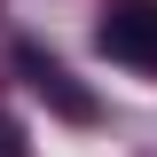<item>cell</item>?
Instances as JSON below:
<instances>
[{
	"label": "cell",
	"instance_id": "6da1fadb",
	"mask_svg": "<svg viewBox=\"0 0 157 157\" xmlns=\"http://www.w3.org/2000/svg\"><path fill=\"white\" fill-rule=\"evenodd\" d=\"M16 71H24V86H32V94L47 102L55 118H71V126H94V118H102V102L71 78V63H55L39 39H24V47H16Z\"/></svg>",
	"mask_w": 157,
	"mask_h": 157
},
{
	"label": "cell",
	"instance_id": "7a4b0ae2",
	"mask_svg": "<svg viewBox=\"0 0 157 157\" xmlns=\"http://www.w3.org/2000/svg\"><path fill=\"white\" fill-rule=\"evenodd\" d=\"M94 47L110 63H134V71H157V0H110L94 24Z\"/></svg>",
	"mask_w": 157,
	"mask_h": 157
},
{
	"label": "cell",
	"instance_id": "3957f363",
	"mask_svg": "<svg viewBox=\"0 0 157 157\" xmlns=\"http://www.w3.org/2000/svg\"><path fill=\"white\" fill-rule=\"evenodd\" d=\"M0 157H32V149H24V126H16L8 110H0Z\"/></svg>",
	"mask_w": 157,
	"mask_h": 157
}]
</instances>
